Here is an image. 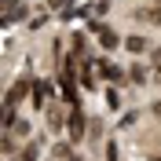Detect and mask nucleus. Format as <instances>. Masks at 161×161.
Listing matches in <instances>:
<instances>
[{
    "mask_svg": "<svg viewBox=\"0 0 161 161\" xmlns=\"http://www.w3.org/2000/svg\"><path fill=\"white\" fill-rule=\"evenodd\" d=\"M73 62H77V59H73ZM73 62H70V66H66V70H62V99H66V103H77V84H73Z\"/></svg>",
    "mask_w": 161,
    "mask_h": 161,
    "instance_id": "nucleus-1",
    "label": "nucleus"
},
{
    "mask_svg": "<svg viewBox=\"0 0 161 161\" xmlns=\"http://www.w3.org/2000/svg\"><path fill=\"white\" fill-rule=\"evenodd\" d=\"M70 139L77 143V139H84V114L73 106V114H70Z\"/></svg>",
    "mask_w": 161,
    "mask_h": 161,
    "instance_id": "nucleus-2",
    "label": "nucleus"
},
{
    "mask_svg": "<svg viewBox=\"0 0 161 161\" xmlns=\"http://www.w3.org/2000/svg\"><path fill=\"white\" fill-rule=\"evenodd\" d=\"M26 88H30V80H19V84L8 92V99H4V110H15V106H19V99L26 95Z\"/></svg>",
    "mask_w": 161,
    "mask_h": 161,
    "instance_id": "nucleus-3",
    "label": "nucleus"
},
{
    "mask_svg": "<svg viewBox=\"0 0 161 161\" xmlns=\"http://www.w3.org/2000/svg\"><path fill=\"white\" fill-rule=\"evenodd\" d=\"M48 92H51L48 80H33V103H37V106H44V103H48Z\"/></svg>",
    "mask_w": 161,
    "mask_h": 161,
    "instance_id": "nucleus-4",
    "label": "nucleus"
},
{
    "mask_svg": "<svg viewBox=\"0 0 161 161\" xmlns=\"http://www.w3.org/2000/svg\"><path fill=\"white\" fill-rule=\"evenodd\" d=\"M99 66V77H106V80H121V70L114 66V62H95Z\"/></svg>",
    "mask_w": 161,
    "mask_h": 161,
    "instance_id": "nucleus-5",
    "label": "nucleus"
},
{
    "mask_svg": "<svg viewBox=\"0 0 161 161\" xmlns=\"http://www.w3.org/2000/svg\"><path fill=\"white\" fill-rule=\"evenodd\" d=\"M95 30H99V44L103 48H117V33L114 30H103V26H95Z\"/></svg>",
    "mask_w": 161,
    "mask_h": 161,
    "instance_id": "nucleus-6",
    "label": "nucleus"
},
{
    "mask_svg": "<svg viewBox=\"0 0 161 161\" xmlns=\"http://www.w3.org/2000/svg\"><path fill=\"white\" fill-rule=\"evenodd\" d=\"M125 48L139 55V51H147V37H128V40H125Z\"/></svg>",
    "mask_w": 161,
    "mask_h": 161,
    "instance_id": "nucleus-7",
    "label": "nucleus"
},
{
    "mask_svg": "<svg viewBox=\"0 0 161 161\" xmlns=\"http://www.w3.org/2000/svg\"><path fill=\"white\" fill-rule=\"evenodd\" d=\"M106 106H110V110L121 106V95H117V92H106Z\"/></svg>",
    "mask_w": 161,
    "mask_h": 161,
    "instance_id": "nucleus-8",
    "label": "nucleus"
},
{
    "mask_svg": "<svg viewBox=\"0 0 161 161\" xmlns=\"http://www.w3.org/2000/svg\"><path fill=\"white\" fill-rule=\"evenodd\" d=\"M132 80H139V84H143V80H147V70H143V66H136V70H132Z\"/></svg>",
    "mask_w": 161,
    "mask_h": 161,
    "instance_id": "nucleus-9",
    "label": "nucleus"
},
{
    "mask_svg": "<svg viewBox=\"0 0 161 161\" xmlns=\"http://www.w3.org/2000/svg\"><path fill=\"white\" fill-rule=\"evenodd\" d=\"M19 161H37V150H33V147H26V150H22V158Z\"/></svg>",
    "mask_w": 161,
    "mask_h": 161,
    "instance_id": "nucleus-10",
    "label": "nucleus"
},
{
    "mask_svg": "<svg viewBox=\"0 0 161 161\" xmlns=\"http://www.w3.org/2000/svg\"><path fill=\"white\" fill-rule=\"evenodd\" d=\"M106 161H117V147H114V143L106 147Z\"/></svg>",
    "mask_w": 161,
    "mask_h": 161,
    "instance_id": "nucleus-11",
    "label": "nucleus"
},
{
    "mask_svg": "<svg viewBox=\"0 0 161 161\" xmlns=\"http://www.w3.org/2000/svg\"><path fill=\"white\" fill-rule=\"evenodd\" d=\"M158 80H161V70H158Z\"/></svg>",
    "mask_w": 161,
    "mask_h": 161,
    "instance_id": "nucleus-12",
    "label": "nucleus"
}]
</instances>
